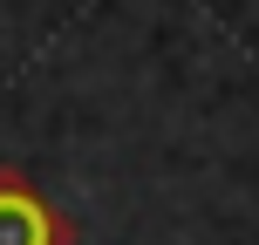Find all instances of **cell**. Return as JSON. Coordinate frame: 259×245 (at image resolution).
I'll use <instances>...</instances> for the list:
<instances>
[{
  "instance_id": "6da1fadb",
  "label": "cell",
  "mask_w": 259,
  "mask_h": 245,
  "mask_svg": "<svg viewBox=\"0 0 259 245\" xmlns=\"http://www.w3.org/2000/svg\"><path fill=\"white\" fill-rule=\"evenodd\" d=\"M0 245H68V225L27 177L0 170Z\"/></svg>"
}]
</instances>
